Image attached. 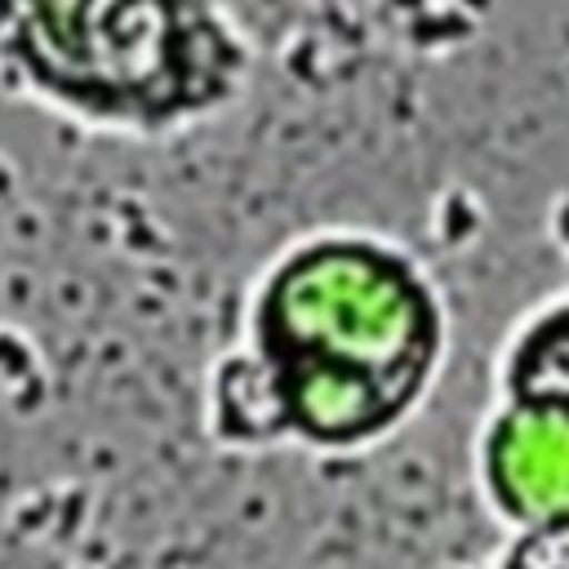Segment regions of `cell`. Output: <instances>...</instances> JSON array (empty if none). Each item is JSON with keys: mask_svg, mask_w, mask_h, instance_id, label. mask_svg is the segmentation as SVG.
Instances as JSON below:
<instances>
[{"mask_svg": "<svg viewBox=\"0 0 569 569\" xmlns=\"http://www.w3.org/2000/svg\"><path fill=\"white\" fill-rule=\"evenodd\" d=\"M236 347L267 382L280 445L356 453L431 396L449 360V298L405 240L329 222L258 267Z\"/></svg>", "mask_w": 569, "mask_h": 569, "instance_id": "obj_1", "label": "cell"}, {"mask_svg": "<svg viewBox=\"0 0 569 569\" xmlns=\"http://www.w3.org/2000/svg\"><path fill=\"white\" fill-rule=\"evenodd\" d=\"M249 84L253 40L227 0H0V98L71 129L169 142Z\"/></svg>", "mask_w": 569, "mask_h": 569, "instance_id": "obj_2", "label": "cell"}, {"mask_svg": "<svg viewBox=\"0 0 569 569\" xmlns=\"http://www.w3.org/2000/svg\"><path fill=\"white\" fill-rule=\"evenodd\" d=\"M489 498L533 525L569 520V400H502L480 436Z\"/></svg>", "mask_w": 569, "mask_h": 569, "instance_id": "obj_3", "label": "cell"}, {"mask_svg": "<svg viewBox=\"0 0 569 569\" xmlns=\"http://www.w3.org/2000/svg\"><path fill=\"white\" fill-rule=\"evenodd\" d=\"M502 400H569V284L538 298L498 347Z\"/></svg>", "mask_w": 569, "mask_h": 569, "instance_id": "obj_4", "label": "cell"}, {"mask_svg": "<svg viewBox=\"0 0 569 569\" xmlns=\"http://www.w3.org/2000/svg\"><path fill=\"white\" fill-rule=\"evenodd\" d=\"M507 569H569V520L565 525H533L525 547H516Z\"/></svg>", "mask_w": 569, "mask_h": 569, "instance_id": "obj_5", "label": "cell"}]
</instances>
